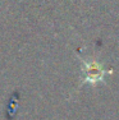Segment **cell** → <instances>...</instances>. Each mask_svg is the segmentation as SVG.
Instances as JSON below:
<instances>
[{"label":"cell","instance_id":"obj_1","mask_svg":"<svg viewBox=\"0 0 119 120\" xmlns=\"http://www.w3.org/2000/svg\"><path fill=\"white\" fill-rule=\"evenodd\" d=\"M82 83L96 84L103 82L107 74H111L110 70H106L101 63L95 59L82 60Z\"/></svg>","mask_w":119,"mask_h":120}]
</instances>
